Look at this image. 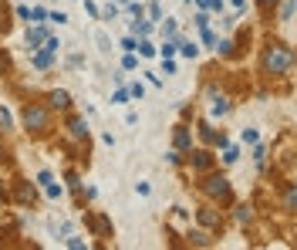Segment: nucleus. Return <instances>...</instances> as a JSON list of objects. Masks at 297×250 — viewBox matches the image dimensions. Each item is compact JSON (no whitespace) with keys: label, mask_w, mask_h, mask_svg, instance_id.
I'll return each mask as SVG.
<instances>
[{"label":"nucleus","mask_w":297,"mask_h":250,"mask_svg":"<svg viewBox=\"0 0 297 250\" xmlns=\"http://www.w3.org/2000/svg\"><path fill=\"white\" fill-rule=\"evenodd\" d=\"M0 125H3V129H10V112H7L3 105H0Z\"/></svg>","instance_id":"nucleus-14"},{"label":"nucleus","mask_w":297,"mask_h":250,"mask_svg":"<svg viewBox=\"0 0 297 250\" xmlns=\"http://www.w3.org/2000/svg\"><path fill=\"white\" fill-rule=\"evenodd\" d=\"M226 108H230V105H226V101H223V98H216V101H213V112H216V115H223V112H226Z\"/></svg>","instance_id":"nucleus-15"},{"label":"nucleus","mask_w":297,"mask_h":250,"mask_svg":"<svg viewBox=\"0 0 297 250\" xmlns=\"http://www.w3.org/2000/svg\"><path fill=\"white\" fill-rule=\"evenodd\" d=\"M48 41V34L37 27V31H27V48H37V44H44Z\"/></svg>","instance_id":"nucleus-7"},{"label":"nucleus","mask_w":297,"mask_h":250,"mask_svg":"<svg viewBox=\"0 0 297 250\" xmlns=\"http://www.w3.org/2000/svg\"><path fill=\"white\" fill-rule=\"evenodd\" d=\"M260 3H263V7H274V3H277V0H260Z\"/></svg>","instance_id":"nucleus-22"},{"label":"nucleus","mask_w":297,"mask_h":250,"mask_svg":"<svg viewBox=\"0 0 297 250\" xmlns=\"http://www.w3.org/2000/svg\"><path fill=\"white\" fill-rule=\"evenodd\" d=\"M199 220H203L206 227H223L220 213H213V210H199Z\"/></svg>","instance_id":"nucleus-6"},{"label":"nucleus","mask_w":297,"mask_h":250,"mask_svg":"<svg viewBox=\"0 0 297 250\" xmlns=\"http://www.w3.org/2000/svg\"><path fill=\"white\" fill-rule=\"evenodd\" d=\"M34 64H37V68H51V54H48V51L34 54Z\"/></svg>","instance_id":"nucleus-12"},{"label":"nucleus","mask_w":297,"mask_h":250,"mask_svg":"<svg viewBox=\"0 0 297 250\" xmlns=\"http://www.w3.org/2000/svg\"><path fill=\"white\" fill-rule=\"evenodd\" d=\"M3 159H7V149H3V146H0V162H3Z\"/></svg>","instance_id":"nucleus-24"},{"label":"nucleus","mask_w":297,"mask_h":250,"mask_svg":"<svg viewBox=\"0 0 297 250\" xmlns=\"http://www.w3.org/2000/svg\"><path fill=\"white\" fill-rule=\"evenodd\" d=\"M17 196L24 200V203H34V190H27V186H20V190H17Z\"/></svg>","instance_id":"nucleus-13"},{"label":"nucleus","mask_w":297,"mask_h":250,"mask_svg":"<svg viewBox=\"0 0 297 250\" xmlns=\"http://www.w3.org/2000/svg\"><path fill=\"white\" fill-rule=\"evenodd\" d=\"M291 14H294V0H284V10H280V24H291Z\"/></svg>","instance_id":"nucleus-9"},{"label":"nucleus","mask_w":297,"mask_h":250,"mask_svg":"<svg viewBox=\"0 0 297 250\" xmlns=\"http://www.w3.org/2000/svg\"><path fill=\"white\" fill-rule=\"evenodd\" d=\"M183 54L186 58H196V44H183Z\"/></svg>","instance_id":"nucleus-18"},{"label":"nucleus","mask_w":297,"mask_h":250,"mask_svg":"<svg viewBox=\"0 0 297 250\" xmlns=\"http://www.w3.org/2000/svg\"><path fill=\"white\" fill-rule=\"evenodd\" d=\"M172 54H176V44H172V41L162 44V58H172Z\"/></svg>","instance_id":"nucleus-17"},{"label":"nucleus","mask_w":297,"mask_h":250,"mask_svg":"<svg viewBox=\"0 0 297 250\" xmlns=\"http://www.w3.org/2000/svg\"><path fill=\"white\" fill-rule=\"evenodd\" d=\"M68 129H71L74 139H88V125H85V118H71V125H68Z\"/></svg>","instance_id":"nucleus-5"},{"label":"nucleus","mask_w":297,"mask_h":250,"mask_svg":"<svg viewBox=\"0 0 297 250\" xmlns=\"http://www.w3.org/2000/svg\"><path fill=\"white\" fill-rule=\"evenodd\" d=\"M193 166H196V169H209V152H196Z\"/></svg>","instance_id":"nucleus-11"},{"label":"nucleus","mask_w":297,"mask_h":250,"mask_svg":"<svg viewBox=\"0 0 297 250\" xmlns=\"http://www.w3.org/2000/svg\"><path fill=\"white\" fill-rule=\"evenodd\" d=\"M68 105H71V95H68L64 88H57V92H51V108H61V112H64Z\"/></svg>","instance_id":"nucleus-4"},{"label":"nucleus","mask_w":297,"mask_h":250,"mask_svg":"<svg viewBox=\"0 0 297 250\" xmlns=\"http://www.w3.org/2000/svg\"><path fill=\"white\" fill-rule=\"evenodd\" d=\"M189 244H199V247H209V237H206L203 230H196V233H189Z\"/></svg>","instance_id":"nucleus-10"},{"label":"nucleus","mask_w":297,"mask_h":250,"mask_svg":"<svg viewBox=\"0 0 297 250\" xmlns=\"http://www.w3.org/2000/svg\"><path fill=\"white\" fill-rule=\"evenodd\" d=\"M189 142H193V139H189V132H186V129H179V132H176V149H189Z\"/></svg>","instance_id":"nucleus-8"},{"label":"nucleus","mask_w":297,"mask_h":250,"mask_svg":"<svg viewBox=\"0 0 297 250\" xmlns=\"http://www.w3.org/2000/svg\"><path fill=\"white\" fill-rule=\"evenodd\" d=\"M129 101V92H115V105H125Z\"/></svg>","instance_id":"nucleus-20"},{"label":"nucleus","mask_w":297,"mask_h":250,"mask_svg":"<svg viewBox=\"0 0 297 250\" xmlns=\"http://www.w3.org/2000/svg\"><path fill=\"white\" fill-rule=\"evenodd\" d=\"M20 122H24V129L31 135H44L51 129V115H48V108L41 101H27L24 112H20Z\"/></svg>","instance_id":"nucleus-2"},{"label":"nucleus","mask_w":297,"mask_h":250,"mask_svg":"<svg viewBox=\"0 0 297 250\" xmlns=\"http://www.w3.org/2000/svg\"><path fill=\"white\" fill-rule=\"evenodd\" d=\"M3 196H7V186H3V183H0V200H3Z\"/></svg>","instance_id":"nucleus-23"},{"label":"nucleus","mask_w":297,"mask_h":250,"mask_svg":"<svg viewBox=\"0 0 297 250\" xmlns=\"http://www.w3.org/2000/svg\"><path fill=\"white\" fill-rule=\"evenodd\" d=\"M223 162H237V149H226L223 152Z\"/></svg>","instance_id":"nucleus-21"},{"label":"nucleus","mask_w":297,"mask_h":250,"mask_svg":"<svg viewBox=\"0 0 297 250\" xmlns=\"http://www.w3.org/2000/svg\"><path fill=\"white\" fill-rule=\"evenodd\" d=\"M203 193L216 196V200H226V196H230V183H226L223 176H209V179L203 183Z\"/></svg>","instance_id":"nucleus-3"},{"label":"nucleus","mask_w":297,"mask_h":250,"mask_svg":"<svg viewBox=\"0 0 297 250\" xmlns=\"http://www.w3.org/2000/svg\"><path fill=\"white\" fill-rule=\"evenodd\" d=\"M291 68H294V54H291V48L287 44H270L267 51H263V75H291Z\"/></svg>","instance_id":"nucleus-1"},{"label":"nucleus","mask_w":297,"mask_h":250,"mask_svg":"<svg viewBox=\"0 0 297 250\" xmlns=\"http://www.w3.org/2000/svg\"><path fill=\"white\" fill-rule=\"evenodd\" d=\"M10 27V20H7V7H0V31H7Z\"/></svg>","instance_id":"nucleus-16"},{"label":"nucleus","mask_w":297,"mask_h":250,"mask_svg":"<svg viewBox=\"0 0 297 250\" xmlns=\"http://www.w3.org/2000/svg\"><path fill=\"white\" fill-rule=\"evenodd\" d=\"M95 230H98V233H108V223H105V220L98 216V220H95Z\"/></svg>","instance_id":"nucleus-19"}]
</instances>
